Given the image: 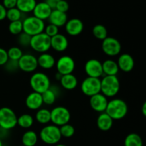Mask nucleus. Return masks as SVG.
I'll use <instances>...</instances> for the list:
<instances>
[{
  "label": "nucleus",
  "instance_id": "obj_9",
  "mask_svg": "<svg viewBox=\"0 0 146 146\" xmlns=\"http://www.w3.org/2000/svg\"><path fill=\"white\" fill-rule=\"evenodd\" d=\"M81 91L89 97L101 93V78L86 77L81 83Z\"/></svg>",
  "mask_w": 146,
  "mask_h": 146
},
{
  "label": "nucleus",
  "instance_id": "obj_8",
  "mask_svg": "<svg viewBox=\"0 0 146 146\" xmlns=\"http://www.w3.org/2000/svg\"><path fill=\"white\" fill-rule=\"evenodd\" d=\"M71 113L64 106H56L51 111V122L53 125L61 127L69 123Z\"/></svg>",
  "mask_w": 146,
  "mask_h": 146
},
{
  "label": "nucleus",
  "instance_id": "obj_22",
  "mask_svg": "<svg viewBox=\"0 0 146 146\" xmlns=\"http://www.w3.org/2000/svg\"><path fill=\"white\" fill-rule=\"evenodd\" d=\"M50 24L56 26L57 27H61L65 26L68 21V16L66 13L61 12L56 9H53L51 14L48 18Z\"/></svg>",
  "mask_w": 146,
  "mask_h": 146
},
{
  "label": "nucleus",
  "instance_id": "obj_40",
  "mask_svg": "<svg viewBox=\"0 0 146 146\" xmlns=\"http://www.w3.org/2000/svg\"><path fill=\"white\" fill-rule=\"evenodd\" d=\"M9 61L7 51L0 47V66H4Z\"/></svg>",
  "mask_w": 146,
  "mask_h": 146
},
{
  "label": "nucleus",
  "instance_id": "obj_18",
  "mask_svg": "<svg viewBox=\"0 0 146 146\" xmlns=\"http://www.w3.org/2000/svg\"><path fill=\"white\" fill-rule=\"evenodd\" d=\"M68 41L65 35L58 34L51 38V48L57 52H64L68 48Z\"/></svg>",
  "mask_w": 146,
  "mask_h": 146
},
{
  "label": "nucleus",
  "instance_id": "obj_45",
  "mask_svg": "<svg viewBox=\"0 0 146 146\" xmlns=\"http://www.w3.org/2000/svg\"><path fill=\"white\" fill-rule=\"evenodd\" d=\"M61 76H61L60 74H58V73H56V75H55L56 78V80H58V81H60V79H61Z\"/></svg>",
  "mask_w": 146,
  "mask_h": 146
},
{
  "label": "nucleus",
  "instance_id": "obj_31",
  "mask_svg": "<svg viewBox=\"0 0 146 146\" xmlns=\"http://www.w3.org/2000/svg\"><path fill=\"white\" fill-rule=\"evenodd\" d=\"M92 34L96 38L103 41L108 37V30L102 24H96L93 27Z\"/></svg>",
  "mask_w": 146,
  "mask_h": 146
},
{
  "label": "nucleus",
  "instance_id": "obj_17",
  "mask_svg": "<svg viewBox=\"0 0 146 146\" xmlns=\"http://www.w3.org/2000/svg\"><path fill=\"white\" fill-rule=\"evenodd\" d=\"M52 10L45 1H41L36 4L35 8L32 11L33 16L44 21V20L48 19Z\"/></svg>",
  "mask_w": 146,
  "mask_h": 146
},
{
  "label": "nucleus",
  "instance_id": "obj_25",
  "mask_svg": "<svg viewBox=\"0 0 146 146\" xmlns=\"http://www.w3.org/2000/svg\"><path fill=\"white\" fill-rule=\"evenodd\" d=\"M103 72L105 76H117L119 71L118 64L112 59H106L102 62Z\"/></svg>",
  "mask_w": 146,
  "mask_h": 146
},
{
  "label": "nucleus",
  "instance_id": "obj_21",
  "mask_svg": "<svg viewBox=\"0 0 146 146\" xmlns=\"http://www.w3.org/2000/svg\"><path fill=\"white\" fill-rule=\"evenodd\" d=\"M60 89L56 86H51L48 90L43 93L42 98L44 104L48 106L53 105L56 101L57 98L59 96Z\"/></svg>",
  "mask_w": 146,
  "mask_h": 146
},
{
  "label": "nucleus",
  "instance_id": "obj_38",
  "mask_svg": "<svg viewBox=\"0 0 146 146\" xmlns=\"http://www.w3.org/2000/svg\"><path fill=\"white\" fill-rule=\"evenodd\" d=\"M4 68L8 72H15L17 70H19V64L17 61H13V60H9L7 61V64L4 66Z\"/></svg>",
  "mask_w": 146,
  "mask_h": 146
},
{
  "label": "nucleus",
  "instance_id": "obj_46",
  "mask_svg": "<svg viewBox=\"0 0 146 146\" xmlns=\"http://www.w3.org/2000/svg\"><path fill=\"white\" fill-rule=\"evenodd\" d=\"M55 146H66V145H64V144H56Z\"/></svg>",
  "mask_w": 146,
  "mask_h": 146
},
{
  "label": "nucleus",
  "instance_id": "obj_2",
  "mask_svg": "<svg viewBox=\"0 0 146 146\" xmlns=\"http://www.w3.org/2000/svg\"><path fill=\"white\" fill-rule=\"evenodd\" d=\"M121 88L117 76H104L101 79V93L107 98H113L118 94Z\"/></svg>",
  "mask_w": 146,
  "mask_h": 146
},
{
  "label": "nucleus",
  "instance_id": "obj_32",
  "mask_svg": "<svg viewBox=\"0 0 146 146\" xmlns=\"http://www.w3.org/2000/svg\"><path fill=\"white\" fill-rule=\"evenodd\" d=\"M23 13H21L17 7L9 9L7 11V17L6 18L11 22V21H16L21 20Z\"/></svg>",
  "mask_w": 146,
  "mask_h": 146
},
{
  "label": "nucleus",
  "instance_id": "obj_33",
  "mask_svg": "<svg viewBox=\"0 0 146 146\" xmlns=\"http://www.w3.org/2000/svg\"><path fill=\"white\" fill-rule=\"evenodd\" d=\"M9 31L13 35H17L20 34L23 32V24L22 21H11L9 23L8 27Z\"/></svg>",
  "mask_w": 146,
  "mask_h": 146
},
{
  "label": "nucleus",
  "instance_id": "obj_36",
  "mask_svg": "<svg viewBox=\"0 0 146 146\" xmlns=\"http://www.w3.org/2000/svg\"><path fill=\"white\" fill-rule=\"evenodd\" d=\"M31 38V36L28 35L26 33L22 32L18 35V43L20 46L23 47L30 46Z\"/></svg>",
  "mask_w": 146,
  "mask_h": 146
},
{
  "label": "nucleus",
  "instance_id": "obj_12",
  "mask_svg": "<svg viewBox=\"0 0 146 146\" xmlns=\"http://www.w3.org/2000/svg\"><path fill=\"white\" fill-rule=\"evenodd\" d=\"M19 68L26 73H32L38 67L37 57L31 54H23L18 61Z\"/></svg>",
  "mask_w": 146,
  "mask_h": 146
},
{
  "label": "nucleus",
  "instance_id": "obj_14",
  "mask_svg": "<svg viewBox=\"0 0 146 146\" xmlns=\"http://www.w3.org/2000/svg\"><path fill=\"white\" fill-rule=\"evenodd\" d=\"M108 103V98L106 97L101 93L90 97L89 104L91 106V108L94 111L100 113L105 112Z\"/></svg>",
  "mask_w": 146,
  "mask_h": 146
},
{
  "label": "nucleus",
  "instance_id": "obj_43",
  "mask_svg": "<svg viewBox=\"0 0 146 146\" xmlns=\"http://www.w3.org/2000/svg\"><path fill=\"white\" fill-rule=\"evenodd\" d=\"M60 0H45V2L51 7L52 9H55L56 7L57 4Z\"/></svg>",
  "mask_w": 146,
  "mask_h": 146
},
{
  "label": "nucleus",
  "instance_id": "obj_30",
  "mask_svg": "<svg viewBox=\"0 0 146 146\" xmlns=\"http://www.w3.org/2000/svg\"><path fill=\"white\" fill-rule=\"evenodd\" d=\"M124 146H143L141 137L138 134L132 133L125 137Z\"/></svg>",
  "mask_w": 146,
  "mask_h": 146
},
{
  "label": "nucleus",
  "instance_id": "obj_48",
  "mask_svg": "<svg viewBox=\"0 0 146 146\" xmlns=\"http://www.w3.org/2000/svg\"><path fill=\"white\" fill-rule=\"evenodd\" d=\"M20 146H24V145H20Z\"/></svg>",
  "mask_w": 146,
  "mask_h": 146
},
{
  "label": "nucleus",
  "instance_id": "obj_6",
  "mask_svg": "<svg viewBox=\"0 0 146 146\" xmlns=\"http://www.w3.org/2000/svg\"><path fill=\"white\" fill-rule=\"evenodd\" d=\"M17 114L9 107L0 108V128L5 131H10L17 125Z\"/></svg>",
  "mask_w": 146,
  "mask_h": 146
},
{
  "label": "nucleus",
  "instance_id": "obj_34",
  "mask_svg": "<svg viewBox=\"0 0 146 146\" xmlns=\"http://www.w3.org/2000/svg\"><path fill=\"white\" fill-rule=\"evenodd\" d=\"M7 54L9 60L18 61L24 54L19 47L12 46L7 50Z\"/></svg>",
  "mask_w": 146,
  "mask_h": 146
},
{
  "label": "nucleus",
  "instance_id": "obj_44",
  "mask_svg": "<svg viewBox=\"0 0 146 146\" xmlns=\"http://www.w3.org/2000/svg\"><path fill=\"white\" fill-rule=\"evenodd\" d=\"M141 111H142L143 115L146 118V101L144 102V104H143L142 108H141Z\"/></svg>",
  "mask_w": 146,
  "mask_h": 146
},
{
  "label": "nucleus",
  "instance_id": "obj_3",
  "mask_svg": "<svg viewBox=\"0 0 146 146\" xmlns=\"http://www.w3.org/2000/svg\"><path fill=\"white\" fill-rule=\"evenodd\" d=\"M23 32L31 36L43 33L45 29V23L44 21L36 18L34 16L27 17L22 21Z\"/></svg>",
  "mask_w": 146,
  "mask_h": 146
},
{
  "label": "nucleus",
  "instance_id": "obj_28",
  "mask_svg": "<svg viewBox=\"0 0 146 146\" xmlns=\"http://www.w3.org/2000/svg\"><path fill=\"white\" fill-rule=\"evenodd\" d=\"M22 145L24 146H35L38 142V135L34 131H27L21 137Z\"/></svg>",
  "mask_w": 146,
  "mask_h": 146
},
{
  "label": "nucleus",
  "instance_id": "obj_7",
  "mask_svg": "<svg viewBox=\"0 0 146 146\" xmlns=\"http://www.w3.org/2000/svg\"><path fill=\"white\" fill-rule=\"evenodd\" d=\"M30 47L40 54L48 52L51 48V38L44 32L31 36Z\"/></svg>",
  "mask_w": 146,
  "mask_h": 146
},
{
  "label": "nucleus",
  "instance_id": "obj_42",
  "mask_svg": "<svg viewBox=\"0 0 146 146\" xmlns=\"http://www.w3.org/2000/svg\"><path fill=\"white\" fill-rule=\"evenodd\" d=\"M7 9L4 7L2 4L0 3V21L5 19L7 17Z\"/></svg>",
  "mask_w": 146,
  "mask_h": 146
},
{
  "label": "nucleus",
  "instance_id": "obj_26",
  "mask_svg": "<svg viewBox=\"0 0 146 146\" xmlns=\"http://www.w3.org/2000/svg\"><path fill=\"white\" fill-rule=\"evenodd\" d=\"M36 4V0H17L16 7L23 14H28L32 12Z\"/></svg>",
  "mask_w": 146,
  "mask_h": 146
},
{
  "label": "nucleus",
  "instance_id": "obj_1",
  "mask_svg": "<svg viewBox=\"0 0 146 146\" xmlns=\"http://www.w3.org/2000/svg\"><path fill=\"white\" fill-rule=\"evenodd\" d=\"M128 111V105L125 101L121 98H113L108 101L105 112L113 121H118L125 118Z\"/></svg>",
  "mask_w": 146,
  "mask_h": 146
},
{
  "label": "nucleus",
  "instance_id": "obj_5",
  "mask_svg": "<svg viewBox=\"0 0 146 146\" xmlns=\"http://www.w3.org/2000/svg\"><path fill=\"white\" fill-rule=\"evenodd\" d=\"M39 137L41 141L48 145H56L61 139L59 127L55 125H46L41 130Z\"/></svg>",
  "mask_w": 146,
  "mask_h": 146
},
{
  "label": "nucleus",
  "instance_id": "obj_11",
  "mask_svg": "<svg viewBox=\"0 0 146 146\" xmlns=\"http://www.w3.org/2000/svg\"><path fill=\"white\" fill-rule=\"evenodd\" d=\"M56 68L57 73L61 76L73 74L76 68L75 61L70 56H62L56 62Z\"/></svg>",
  "mask_w": 146,
  "mask_h": 146
},
{
  "label": "nucleus",
  "instance_id": "obj_23",
  "mask_svg": "<svg viewBox=\"0 0 146 146\" xmlns=\"http://www.w3.org/2000/svg\"><path fill=\"white\" fill-rule=\"evenodd\" d=\"M97 127L101 131H108L113 125V120L106 112L99 114L96 120Z\"/></svg>",
  "mask_w": 146,
  "mask_h": 146
},
{
  "label": "nucleus",
  "instance_id": "obj_4",
  "mask_svg": "<svg viewBox=\"0 0 146 146\" xmlns=\"http://www.w3.org/2000/svg\"><path fill=\"white\" fill-rule=\"evenodd\" d=\"M29 85L34 92L42 94L51 86V81L48 76L43 72H36L31 75Z\"/></svg>",
  "mask_w": 146,
  "mask_h": 146
},
{
  "label": "nucleus",
  "instance_id": "obj_29",
  "mask_svg": "<svg viewBox=\"0 0 146 146\" xmlns=\"http://www.w3.org/2000/svg\"><path fill=\"white\" fill-rule=\"evenodd\" d=\"M34 119L30 114L24 113L17 118V125L24 129H28L34 125Z\"/></svg>",
  "mask_w": 146,
  "mask_h": 146
},
{
  "label": "nucleus",
  "instance_id": "obj_16",
  "mask_svg": "<svg viewBox=\"0 0 146 146\" xmlns=\"http://www.w3.org/2000/svg\"><path fill=\"white\" fill-rule=\"evenodd\" d=\"M25 104L27 108L29 110L38 111L44 104L42 95L39 93L34 92V91L30 93L26 98Z\"/></svg>",
  "mask_w": 146,
  "mask_h": 146
},
{
  "label": "nucleus",
  "instance_id": "obj_39",
  "mask_svg": "<svg viewBox=\"0 0 146 146\" xmlns=\"http://www.w3.org/2000/svg\"><path fill=\"white\" fill-rule=\"evenodd\" d=\"M55 9L61 11V12L66 13L69 9V4L66 0H60L57 4Z\"/></svg>",
  "mask_w": 146,
  "mask_h": 146
},
{
  "label": "nucleus",
  "instance_id": "obj_19",
  "mask_svg": "<svg viewBox=\"0 0 146 146\" xmlns=\"http://www.w3.org/2000/svg\"><path fill=\"white\" fill-rule=\"evenodd\" d=\"M118 64L119 70L123 72H130L132 71L135 66V61L131 55L128 54H123L118 58Z\"/></svg>",
  "mask_w": 146,
  "mask_h": 146
},
{
  "label": "nucleus",
  "instance_id": "obj_37",
  "mask_svg": "<svg viewBox=\"0 0 146 146\" xmlns=\"http://www.w3.org/2000/svg\"><path fill=\"white\" fill-rule=\"evenodd\" d=\"M44 33L46 34L47 36L51 38V37L57 35L58 34H59V29L58 27H57L56 26L52 24H48V25H46L45 27V29H44Z\"/></svg>",
  "mask_w": 146,
  "mask_h": 146
},
{
  "label": "nucleus",
  "instance_id": "obj_35",
  "mask_svg": "<svg viewBox=\"0 0 146 146\" xmlns=\"http://www.w3.org/2000/svg\"><path fill=\"white\" fill-rule=\"evenodd\" d=\"M59 129L61 137H64V138H71L75 133V128L72 125L69 123L65 124V125L59 127Z\"/></svg>",
  "mask_w": 146,
  "mask_h": 146
},
{
  "label": "nucleus",
  "instance_id": "obj_10",
  "mask_svg": "<svg viewBox=\"0 0 146 146\" xmlns=\"http://www.w3.org/2000/svg\"><path fill=\"white\" fill-rule=\"evenodd\" d=\"M102 51L108 56H116L121 51V44L117 38L108 36L102 41L101 44Z\"/></svg>",
  "mask_w": 146,
  "mask_h": 146
},
{
  "label": "nucleus",
  "instance_id": "obj_41",
  "mask_svg": "<svg viewBox=\"0 0 146 146\" xmlns=\"http://www.w3.org/2000/svg\"><path fill=\"white\" fill-rule=\"evenodd\" d=\"M17 0H3L2 4L7 9L14 8L17 7Z\"/></svg>",
  "mask_w": 146,
  "mask_h": 146
},
{
  "label": "nucleus",
  "instance_id": "obj_20",
  "mask_svg": "<svg viewBox=\"0 0 146 146\" xmlns=\"http://www.w3.org/2000/svg\"><path fill=\"white\" fill-rule=\"evenodd\" d=\"M37 60L38 66L44 70H49L54 68L56 62L54 56L48 52L40 54L38 57H37Z\"/></svg>",
  "mask_w": 146,
  "mask_h": 146
},
{
  "label": "nucleus",
  "instance_id": "obj_27",
  "mask_svg": "<svg viewBox=\"0 0 146 146\" xmlns=\"http://www.w3.org/2000/svg\"><path fill=\"white\" fill-rule=\"evenodd\" d=\"M35 119L41 125H48L51 122V111L47 108H40L36 113Z\"/></svg>",
  "mask_w": 146,
  "mask_h": 146
},
{
  "label": "nucleus",
  "instance_id": "obj_47",
  "mask_svg": "<svg viewBox=\"0 0 146 146\" xmlns=\"http://www.w3.org/2000/svg\"><path fill=\"white\" fill-rule=\"evenodd\" d=\"M0 146H3V143L2 141L1 140V138H0Z\"/></svg>",
  "mask_w": 146,
  "mask_h": 146
},
{
  "label": "nucleus",
  "instance_id": "obj_13",
  "mask_svg": "<svg viewBox=\"0 0 146 146\" xmlns=\"http://www.w3.org/2000/svg\"><path fill=\"white\" fill-rule=\"evenodd\" d=\"M84 70L88 77L100 78L104 76L102 63L96 58L88 60L84 65Z\"/></svg>",
  "mask_w": 146,
  "mask_h": 146
},
{
  "label": "nucleus",
  "instance_id": "obj_24",
  "mask_svg": "<svg viewBox=\"0 0 146 146\" xmlns=\"http://www.w3.org/2000/svg\"><path fill=\"white\" fill-rule=\"evenodd\" d=\"M59 81L61 86L68 91L75 89L78 86V79L73 74L62 76Z\"/></svg>",
  "mask_w": 146,
  "mask_h": 146
},
{
  "label": "nucleus",
  "instance_id": "obj_15",
  "mask_svg": "<svg viewBox=\"0 0 146 146\" xmlns=\"http://www.w3.org/2000/svg\"><path fill=\"white\" fill-rule=\"evenodd\" d=\"M64 27L67 34L71 36H78L82 33L84 29V23L78 18H73L68 20Z\"/></svg>",
  "mask_w": 146,
  "mask_h": 146
}]
</instances>
